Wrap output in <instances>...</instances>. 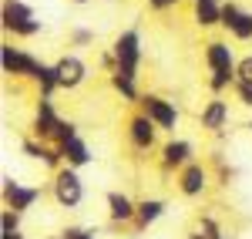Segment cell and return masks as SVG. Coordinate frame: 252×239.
Returning <instances> with one entry per match:
<instances>
[{"mask_svg": "<svg viewBox=\"0 0 252 239\" xmlns=\"http://www.w3.org/2000/svg\"><path fill=\"white\" fill-rule=\"evenodd\" d=\"M74 3H88V0H74Z\"/></svg>", "mask_w": 252, "mask_h": 239, "instance_id": "cell-34", "label": "cell"}, {"mask_svg": "<svg viewBox=\"0 0 252 239\" xmlns=\"http://www.w3.org/2000/svg\"><path fill=\"white\" fill-rule=\"evenodd\" d=\"M128 138L135 148L141 152H148V148H155V138H158V125L148 115H135V118L128 121Z\"/></svg>", "mask_w": 252, "mask_h": 239, "instance_id": "cell-13", "label": "cell"}, {"mask_svg": "<svg viewBox=\"0 0 252 239\" xmlns=\"http://www.w3.org/2000/svg\"><path fill=\"white\" fill-rule=\"evenodd\" d=\"M111 84H115V91L125 101H141V95H138V78L125 74V71H115V74H111Z\"/></svg>", "mask_w": 252, "mask_h": 239, "instance_id": "cell-19", "label": "cell"}, {"mask_svg": "<svg viewBox=\"0 0 252 239\" xmlns=\"http://www.w3.org/2000/svg\"><path fill=\"white\" fill-rule=\"evenodd\" d=\"M195 24H198V27H215V24H222V3H195Z\"/></svg>", "mask_w": 252, "mask_h": 239, "instance_id": "cell-20", "label": "cell"}, {"mask_svg": "<svg viewBox=\"0 0 252 239\" xmlns=\"http://www.w3.org/2000/svg\"><path fill=\"white\" fill-rule=\"evenodd\" d=\"M195 162V145L189 138H172L165 141V148H161V165L165 169H185V165H192Z\"/></svg>", "mask_w": 252, "mask_h": 239, "instance_id": "cell-10", "label": "cell"}, {"mask_svg": "<svg viewBox=\"0 0 252 239\" xmlns=\"http://www.w3.org/2000/svg\"><path fill=\"white\" fill-rule=\"evenodd\" d=\"M165 209H168V202H165V199H155V196H152V199H141V202H138L135 226H138V229H148L152 222H158L161 216H165Z\"/></svg>", "mask_w": 252, "mask_h": 239, "instance_id": "cell-17", "label": "cell"}, {"mask_svg": "<svg viewBox=\"0 0 252 239\" xmlns=\"http://www.w3.org/2000/svg\"><path fill=\"white\" fill-rule=\"evenodd\" d=\"M40 61L34 54H27V51H20L14 44H0V68H3V74H14V78H34V71H37Z\"/></svg>", "mask_w": 252, "mask_h": 239, "instance_id": "cell-5", "label": "cell"}, {"mask_svg": "<svg viewBox=\"0 0 252 239\" xmlns=\"http://www.w3.org/2000/svg\"><path fill=\"white\" fill-rule=\"evenodd\" d=\"M189 239H209L205 233H189Z\"/></svg>", "mask_w": 252, "mask_h": 239, "instance_id": "cell-31", "label": "cell"}, {"mask_svg": "<svg viewBox=\"0 0 252 239\" xmlns=\"http://www.w3.org/2000/svg\"><path fill=\"white\" fill-rule=\"evenodd\" d=\"M222 27L235 40H249L252 37V14L249 10H239L235 3H222Z\"/></svg>", "mask_w": 252, "mask_h": 239, "instance_id": "cell-11", "label": "cell"}, {"mask_svg": "<svg viewBox=\"0 0 252 239\" xmlns=\"http://www.w3.org/2000/svg\"><path fill=\"white\" fill-rule=\"evenodd\" d=\"M178 192L185 196V199H198V196H205V189H209V169L202 165V162H192V165H185L182 172H178Z\"/></svg>", "mask_w": 252, "mask_h": 239, "instance_id": "cell-7", "label": "cell"}, {"mask_svg": "<svg viewBox=\"0 0 252 239\" xmlns=\"http://www.w3.org/2000/svg\"><path fill=\"white\" fill-rule=\"evenodd\" d=\"M0 229H20V212H14V209H0Z\"/></svg>", "mask_w": 252, "mask_h": 239, "instance_id": "cell-24", "label": "cell"}, {"mask_svg": "<svg viewBox=\"0 0 252 239\" xmlns=\"http://www.w3.org/2000/svg\"><path fill=\"white\" fill-rule=\"evenodd\" d=\"M115 61H118V71L138 78V64H141V34L138 31H121L115 37Z\"/></svg>", "mask_w": 252, "mask_h": 239, "instance_id": "cell-3", "label": "cell"}, {"mask_svg": "<svg viewBox=\"0 0 252 239\" xmlns=\"http://www.w3.org/2000/svg\"><path fill=\"white\" fill-rule=\"evenodd\" d=\"M198 125H202L205 132L222 135V128L229 125V101H222V98L205 101V108H202V115H198Z\"/></svg>", "mask_w": 252, "mask_h": 239, "instance_id": "cell-14", "label": "cell"}, {"mask_svg": "<svg viewBox=\"0 0 252 239\" xmlns=\"http://www.w3.org/2000/svg\"><path fill=\"white\" fill-rule=\"evenodd\" d=\"M249 132H252V121H249Z\"/></svg>", "mask_w": 252, "mask_h": 239, "instance_id": "cell-35", "label": "cell"}, {"mask_svg": "<svg viewBox=\"0 0 252 239\" xmlns=\"http://www.w3.org/2000/svg\"><path fill=\"white\" fill-rule=\"evenodd\" d=\"M34 81H37V88H40V98H51L54 91H61L58 68H54V64H44V61H40L37 71H34Z\"/></svg>", "mask_w": 252, "mask_h": 239, "instance_id": "cell-18", "label": "cell"}, {"mask_svg": "<svg viewBox=\"0 0 252 239\" xmlns=\"http://www.w3.org/2000/svg\"><path fill=\"white\" fill-rule=\"evenodd\" d=\"M44 148H47V141H37V138H24L20 141V152H24L27 159H34V162L44 159Z\"/></svg>", "mask_w": 252, "mask_h": 239, "instance_id": "cell-22", "label": "cell"}, {"mask_svg": "<svg viewBox=\"0 0 252 239\" xmlns=\"http://www.w3.org/2000/svg\"><path fill=\"white\" fill-rule=\"evenodd\" d=\"M54 68H58L61 91H74V88H81V84L88 81V64H84L78 54H64Z\"/></svg>", "mask_w": 252, "mask_h": 239, "instance_id": "cell-9", "label": "cell"}, {"mask_svg": "<svg viewBox=\"0 0 252 239\" xmlns=\"http://www.w3.org/2000/svg\"><path fill=\"white\" fill-rule=\"evenodd\" d=\"M182 0H148V7L152 10H168V7H178Z\"/></svg>", "mask_w": 252, "mask_h": 239, "instance_id": "cell-29", "label": "cell"}, {"mask_svg": "<svg viewBox=\"0 0 252 239\" xmlns=\"http://www.w3.org/2000/svg\"><path fill=\"white\" fill-rule=\"evenodd\" d=\"M0 239H24L20 229H0Z\"/></svg>", "mask_w": 252, "mask_h": 239, "instance_id": "cell-30", "label": "cell"}, {"mask_svg": "<svg viewBox=\"0 0 252 239\" xmlns=\"http://www.w3.org/2000/svg\"><path fill=\"white\" fill-rule=\"evenodd\" d=\"M235 78L246 81V84H252V54H246V58L235 64Z\"/></svg>", "mask_w": 252, "mask_h": 239, "instance_id": "cell-23", "label": "cell"}, {"mask_svg": "<svg viewBox=\"0 0 252 239\" xmlns=\"http://www.w3.org/2000/svg\"><path fill=\"white\" fill-rule=\"evenodd\" d=\"M71 40H74V47H88V44L94 40V31H88V27H78V31L71 34Z\"/></svg>", "mask_w": 252, "mask_h": 239, "instance_id": "cell-26", "label": "cell"}, {"mask_svg": "<svg viewBox=\"0 0 252 239\" xmlns=\"http://www.w3.org/2000/svg\"><path fill=\"white\" fill-rule=\"evenodd\" d=\"M198 233H205V236H209V239L222 236V229L215 226V219H212V216H202V229H198Z\"/></svg>", "mask_w": 252, "mask_h": 239, "instance_id": "cell-28", "label": "cell"}, {"mask_svg": "<svg viewBox=\"0 0 252 239\" xmlns=\"http://www.w3.org/2000/svg\"><path fill=\"white\" fill-rule=\"evenodd\" d=\"M215 239H229V236H225V233H222V236H215Z\"/></svg>", "mask_w": 252, "mask_h": 239, "instance_id": "cell-33", "label": "cell"}, {"mask_svg": "<svg viewBox=\"0 0 252 239\" xmlns=\"http://www.w3.org/2000/svg\"><path fill=\"white\" fill-rule=\"evenodd\" d=\"M61 236H64V239H97L94 233H88V229H81V226H67Z\"/></svg>", "mask_w": 252, "mask_h": 239, "instance_id": "cell-27", "label": "cell"}, {"mask_svg": "<svg viewBox=\"0 0 252 239\" xmlns=\"http://www.w3.org/2000/svg\"><path fill=\"white\" fill-rule=\"evenodd\" d=\"M108 219L115 222V226H128V222L138 219V202L131 196H125V192H108Z\"/></svg>", "mask_w": 252, "mask_h": 239, "instance_id": "cell-12", "label": "cell"}, {"mask_svg": "<svg viewBox=\"0 0 252 239\" xmlns=\"http://www.w3.org/2000/svg\"><path fill=\"white\" fill-rule=\"evenodd\" d=\"M138 104H141V115H148L161 132H175V125H178V108H175L168 98H161V95H141Z\"/></svg>", "mask_w": 252, "mask_h": 239, "instance_id": "cell-4", "label": "cell"}, {"mask_svg": "<svg viewBox=\"0 0 252 239\" xmlns=\"http://www.w3.org/2000/svg\"><path fill=\"white\" fill-rule=\"evenodd\" d=\"M74 138H81L78 135V125H74V121L71 118H61V125H58V135H54V145H67V141H74Z\"/></svg>", "mask_w": 252, "mask_h": 239, "instance_id": "cell-21", "label": "cell"}, {"mask_svg": "<svg viewBox=\"0 0 252 239\" xmlns=\"http://www.w3.org/2000/svg\"><path fill=\"white\" fill-rule=\"evenodd\" d=\"M44 192H40L37 185H24V182H14L10 175L3 179V209H14V212H27V209H34V202L40 199Z\"/></svg>", "mask_w": 252, "mask_h": 239, "instance_id": "cell-6", "label": "cell"}, {"mask_svg": "<svg viewBox=\"0 0 252 239\" xmlns=\"http://www.w3.org/2000/svg\"><path fill=\"white\" fill-rule=\"evenodd\" d=\"M61 155H64V165H71V169H84V165L94 162L91 145L84 138H74V141H67V145H61Z\"/></svg>", "mask_w": 252, "mask_h": 239, "instance_id": "cell-16", "label": "cell"}, {"mask_svg": "<svg viewBox=\"0 0 252 239\" xmlns=\"http://www.w3.org/2000/svg\"><path fill=\"white\" fill-rule=\"evenodd\" d=\"M195 3H219V0H195Z\"/></svg>", "mask_w": 252, "mask_h": 239, "instance_id": "cell-32", "label": "cell"}, {"mask_svg": "<svg viewBox=\"0 0 252 239\" xmlns=\"http://www.w3.org/2000/svg\"><path fill=\"white\" fill-rule=\"evenodd\" d=\"M54 239H64V236H54Z\"/></svg>", "mask_w": 252, "mask_h": 239, "instance_id": "cell-36", "label": "cell"}, {"mask_svg": "<svg viewBox=\"0 0 252 239\" xmlns=\"http://www.w3.org/2000/svg\"><path fill=\"white\" fill-rule=\"evenodd\" d=\"M205 64H209V71H235V54L232 47L225 44V40H212V44H205Z\"/></svg>", "mask_w": 252, "mask_h": 239, "instance_id": "cell-15", "label": "cell"}, {"mask_svg": "<svg viewBox=\"0 0 252 239\" xmlns=\"http://www.w3.org/2000/svg\"><path fill=\"white\" fill-rule=\"evenodd\" d=\"M235 98L242 101V104H246V108H252V84H246V81H235Z\"/></svg>", "mask_w": 252, "mask_h": 239, "instance_id": "cell-25", "label": "cell"}, {"mask_svg": "<svg viewBox=\"0 0 252 239\" xmlns=\"http://www.w3.org/2000/svg\"><path fill=\"white\" fill-rule=\"evenodd\" d=\"M51 192H54V199H58V205H61V209H78L81 202H84V182H81L78 169L64 165L61 172H54Z\"/></svg>", "mask_w": 252, "mask_h": 239, "instance_id": "cell-2", "label": "cell"}, {"mask_svg": "<svg viewBox=\"0 0 252 239\" xmlns=\"http://www.w3.org/2000/svg\"><path fill=\"white\" fill-rule=\"evenodd\" d=\"M58 125H61V115H58V108H54V101L51 98H37V111H34V138L37 141H54Z\"/></svg>", "mask_w": 252, "mask_h": 239, "instance_id": "cell-8", "label": "cell"}, {"mask_svg": "<svg viewBox=\"0 0 252 239\" xmlns=\"http://www.w3.org/2000/svg\"><path fill=\"white\" fill-rule=\"evenodd\" d=\"M0 17H3V31H10L14 37H34L44 27L24 0H3V14Z\"/></svg>", "mask_w": 252, "mask_h": 239, "instance_id": "cell-1", "label": "cell"}]
</instances>
